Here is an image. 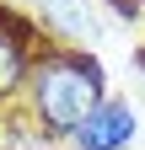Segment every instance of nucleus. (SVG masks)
Masks as SVG:
<instances>
[{"instance_id":"1","label":"nucleus","mask_w":145,"mask_h":150,"mask_svg":"<svg viewBox=\"0 0 145 150\" xmlns=\"http://www.w3.org/2000/svg\"><path fill=\"white\" fill-rule=\"evenodd\" d=\"M102 70L86 54H48L32 64V112L54 134H75V129L102 107Z\"/></svg>"},{"instance_id":"2","label":"nucleus","mask_w":145,"mask_h":150,"mask_svg":"<svg viewBox=\"0 0 145 150\" xmlns=\"http://www.w3.org/2000/svg\"><path fill=\"white\" fill-rule=\"evenodd\" d=\"M129 139H134V112H129V102H102L92 118L75 129V145L81 150H124Z\"/></svg>"},{"instance_id":"3","label":"nucleus","mask_w":145,"mask_h":150,"mask_svg":"<svg viewBox=\"0 0 145 150\" xmlns=\"http://www.w3.org/2000/svg\"><path fill=\"white\" fill-rule=\"evenodd\" d=\"M27 32L22 22H11V16H0V102L11 97V91H22L27 81Z\"/></svg>"}]
</instances>
